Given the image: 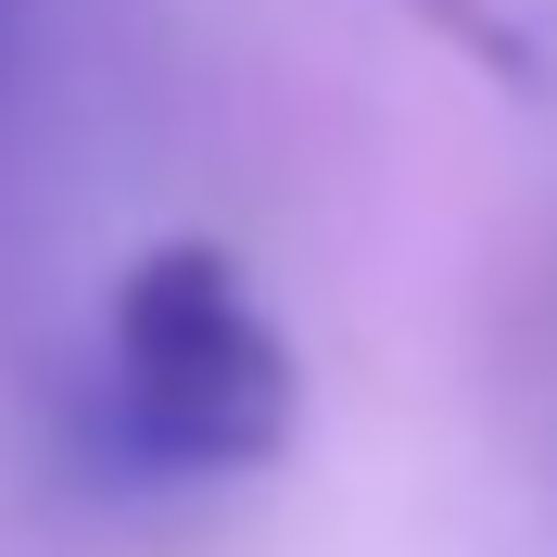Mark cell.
<instances>
[{
    "label": "cell",
    "instance_id": "1",
    "mask_svg": "<svg viewBox=\"0 0 557 557\" xmlns=\"http://www.w3.org/2000/svg\"><path fill=\"white\" fill-rule=\"evenodd\" d=\"M114 418L152 469H253L292 431V343L203 242L139 253L114 292Z\"/></svg>",
    "mask_w": 557,
    "mask_h": 557
}]
</instances>
